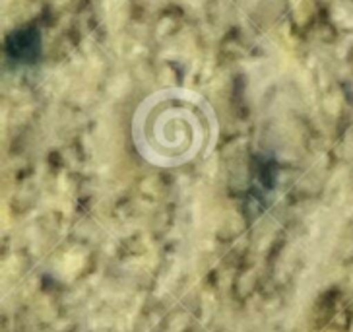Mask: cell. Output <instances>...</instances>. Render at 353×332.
<instances>
[{
  "instance_id": "obj_1",
  "label": "cell",
  "mask_w": 353,
  "mask_h": 332,
  "mask_svg": "<svg viewBox=\"0 0 353 332\" xmlns=\"http://www.w3.org/2000/svg\"><path fill=\"white\" fill-rule=\"evenodd\" d=\"M132 140L138 154L152 166H187L212 152L218 140V117L198 92L157 90L136 109Z\"/></svg>"
}]
</instances>
